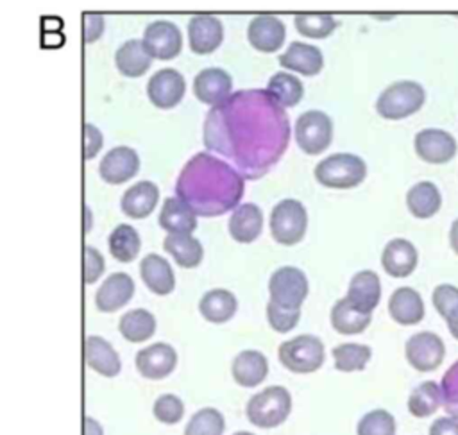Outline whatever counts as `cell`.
Masks as SVG:
<instances>
[{
    "mask_svg": "<svg viewBox=\"0 0 458 435\" xmlns=\"http://www.w3.org/2000/svg\"><path fill=\"white\" fill-rule=\"evenodd\" d=\"M329 319H331V326L336 333H340V335H358V333H363L369 328V324L372 320V315L358 311L345 297H342L333 304Z\"/></svg>",
    "mask_w": 458,
    "mask_h": 435,
    "instance_id": "33",
    "label": "cell"
},
{
    "mask_svg": "<svg viewBox=\"0 0 458 435\" xmlns=\"http://www.w3.org/2000/svg\"><path fill=\"white\" fill-rule=\"evenodd\" d=\"M442 406V392L437 381H422L417 385L408 397V412L417 419L433 415Z\"/></svg>",
    "mask_w": 458,
    "mask_h": 435,
    "instance_id": "37",
    "label": "cell"
},
{
    "mask_svg": "<svg viewBox=\"0 0 458 435\" xmlns=\"http://www.w3.org/2000/svg\"><path fill=\"white\" fill-rule=\"evenodd\" d=\"M345 299L361 313H370L379 304L381 283L374 270H360L352 276Z\"/></svg>",
    "mask_w": 458,
    "mask_h": 435,
    "instance_id": "21",
    "label": "cell"
},
{
    "mask_svg": "<svg viewBox=\"0 0 458 435\" xmlns=\"http://www.w3.org/2000/svg\"><path fill=\"white\" fill-rule=\"evenodd\" d=\"M406 206L415 218H431L442 206V195L431 181L413 184L406 193Z\"/></svg>",
    "mask_w": 458,
    "mask_h": 435,
    "instance_id": "31",
    "label": "cell"
},
{
    "mask_svg": "<svg viewBox=\"0 0 458 435\" xmlns=\"http://www.w3.org/2000/svg\"><path fill=\"white\" fill-rule=\"evenodd\" d=\"M331 354H333L336 371L354 372V371H363L367 367V363L372 358V349L365 344L345 342L333 347Z\"/></svg>",
    "mask_w": 458,
    "mask_h": 435,
    "instance_id": "39",
    "label": "cell"
},
{
    "mask_svg": "<svg viewBox=\"0 0 458 435\" xmlns=\"http://www.w3.org/2000/svg\"><path fill=\"white\" fill-rule=\"evenodd\" d=\"M338 21L326 13H302L295 16V29L306 38L324 39L333 34Z\"/></svg>",
    "mask_w": 458,
    "mask_h": 435,
    "instance_id": "41",
    "label": "cell"
},
{
    "mask_svg": "<svg viewBox=\"0 0 458 435\" xmlns=\"http://www.w3.org/2000/svg\"><path fill=\"white\" fill-rule=\"evenodd\" d=\"M157 222L168 235H191L197 229V215L177 197L165 199Z\"/></svg>",
    "mask_w": 458,
    "mask_h": 435,
    "instance_id": "29",
    "label": "cell"
},
{
    "mask_svg": "<svg viewBox=\"0 0 458 435\" xmlns=\"http://www.w3.org/2000/svg\"><path fill=\"white\" fill-rule=\"evenodd\" d=\"M186 93V81L184 77L174 68L157 70L147 84L148 100L157 109H172L175 107Z\"/></svg>",
    "mask_w": 458,
    "mask_h": 435,
    "instance_id": "13",
    "label": "cell"
},
{
    "mask_svg": "<svg viewBox=\"0 0 458 435\" xmlns=\"http://www.w3.org/2000/svg\"><path fill=\"white\" fill-rule=\"evenodd\" d=\"M233 380L245 388H254L268 376V360L261 351L245 349L240 351L231 363Z\"/></svg>",
    "mask_w": 458,
    "mask_h": 435,
    "instance_id": "22",
    "label": "cell"
},
{
    "mask_svg": "<svg viewBox=\"0 0 458 435\" xmlns=\"http://www.w3.org/2000/svg\"><path fill=\"white\" fill-rule=\"evenodd\" d=\"M134 281L125 272L107 276L95 294V304L102 313H113L123 308L134 295Z\"/></svg>",
    "mask_w": 458,
    "mask_h": 435,
    "instance_id": "17",
    "label": "cell"
},
{
    "mask_svg": "<svg viewBox=\"0 0 458 435\" xmlns=\"http://www.w3.org/2000/svg\"><path fill=\"white\" fill-rule=\"evenodd\" d=\"M233 91V79L222 68H204L193 79V95L208 104L218 106L222 104Z\"/></svg>",
    "mask_w": 458,
    "mask_h": 435,
    "instance_id": "18",
    "label": "cell"
},
{
    "mask_svg": "<svg viewBox=\"0 0 458 435\" xmlns=\"http://www.w3.org/2000/svg\"><path fill=\"white\" fill-rule=\"evenodd\" d=\"M238 310L236 295L225 288L208 290L199 301L200 315L211 324H224L234 317Z\"/></svg>",
    "mask_w": 458,
    "mask_h": 435,
    "instance_id": "30",
    "label": "cell"
},
{
    "mask_svg": "<svg viewBox=\"0 0 458 435\" xmlns=\"http://www.w3.org/2000/svg\"><path fill=\"white\" fill-rule=\"evenodd\" d=\"M243 190L245 179L209 152L190 158L175 181V197L197 217L206 218L220 217L240 206Z\"/></svg>",
    "mask_w": 458,
    "mask_h": 435,
    "instance_id": "2",
    "label": "cell"
},
{
    "mask_svg": "<svg viewBox=\"0 0 458 435\" xmlns=\"http://www.w3.org/2000/svg\"><path fill=\"white\" fill-rule=\"evenodd\" d=\"M431 301L435 310L444 319H447L458 308V286H453L447 283L438 285L431 294Z\"/></svg>",
    "mask_w": 458,
    "mask_h": 435,
    "instance_id": "47",
    "label": "cell"
},
{
    "mask_svg": "<svg viewBox=\"0 0 458 435\" xmlns=\"http://www.w3.org/2000/svg\"><path fill=\"white\" fill-rule=\"evenodd\" d=\"M224 39L222 21L211 14H197L188 23V41L191 52L204 55L215 52Z\"/></svg>",
    "mask_w": 458,
    "mask_h": 435,
    "instance_id": "19",
    "label": "cell"
},
{
    "mask_svg": "<svg viewBox=\"0 0 458 435\" xmlns=\"http://www.w3.org/2000/svg\"><path fill=\"white\" fill-rule=\"evenodd\" d=\"M82 435H104V430L93 417L84 415V419H82Z\"/></svg>",
    "mask_w": 458,
    "mask_h": 435,
    "instance_id": "51",
    "label": "cell"
},
{
    "mask_svg": "<svg viewBox=\"0 0 458 435\" xmlns=\"http://www.w3.org/2000/svg\"><path fill=\"white\" fill-rule=\"evenodd\" d=\"M140 170V156L134 149L120 145L104 154L98 165L100 177L109 184H122L132 179Z\"/></svg>",
    "mask_w": 458,
    "mask_h": 435,
    "instance_id": "15",
    "label": "cell"
},
{
    "mask_svg": "<svg viewBox=\"0 0 458 435\" xmlns=\"http://www.w3.org/2000/svg\"><path fill=\"white\" fill-rule=\"evenodd\" d=\"M267 91L283 109L297 106L304 95L302 82L288 72L274 73L267 84Z\"/></svg>",
    "mask_w": 458,
    "mask_h": 435,
    "instance_id": "38",
    "label": "cell"
},
{
    "mask_svg": "<svg viewBox=\"0 0 458 435\" xmlns=\"http://www.w3.org/2000/svg\"><path fill=\"white\" fill-rule=\"evenodd\" d=\"M426 100L424 88L415 81H397L376 100V111L386 120H401L417 113Z\"/></svg>",
    "mask_w": 458,
    "mask_h": 435,
    "instance_id": "6",
    "label": "cell"
},
{
    "mask_svg": "<svg viewBox=\"0 0 458 435\" xmlns=\"http://www.w3.org/2000/svg\"><path fill=\"white\" fill-rule=\"evenodd\" d=\"M367 175L365 161L351 152H338L324 158L315 166V179L327 188L349 190L358 186Z\"/></svg>",
    "mask_w": 458,
    "mask_h": 435,
    "instance_id": "4",
    "label": "cell"
},
{
    "mask_svg": "<svg viewBox=\"0 0 458 435\" xmlns=\"http://www.w3.org/2000/svg\"><path fill=\"white\" fill-rule=\"evenodd\" d=\"M114 64L125 77H141L152 64V57L145 50L141 39H129L114 54Z\"/></svg>",
    "mask_w": 458,
    "mask_h": 435,
    "instance_id": "32",
    "label": "cell"
},
{
    "mask_svg": "<svg viewBox=\"0 0 458 435\" xmlns=\"http://www.w3.org/2000/svg\"><path fill=\"white\" fill-rule=\"evenodd\" d=\"M106 270L104 256L91 245L82 249V279L86 285H93Z\"/></svg>",
    "mask_w": 458,
    "mask_h": 435,
    "instance_id": "46",
    "label": "cell"
},
{
    "mask_svg": "<svg viewBox=\"0 0 458 435\" xmlns=\"http://www.w3.org/2000/svg\"><path fill=\"white\" fill-rule=\"evenodd\" d=\"M308 290L310 286L306 274L292 265H284L274 270L268 281L270 303L286 310H301L308 297Z\"/></svg>",
    "mask_w": 458,
    "mask_h": 435,
    "instance_id": "8",
    "label": "cell"
},
{
    "mask_svg": "<svg viewBox=\"0 0 458 435\" xmlns=\"http://www.w3.org/2000/svg\"><path fill=\"white\" fill-rule=\"evenodd\" d=\"M104 34V18L100 14L88 13L82 16V41L93 43Z\"/></svg>",
    "mask_w": 458,
    "mask_h": 435,
    "instance_id": "49",
    "label": "cell"
},
{
    "mask_svg": "<svg viewBox=\"0 0 458 435\" xmlns=\"http://www.w3.org/2000/svg\"><path fill=\"white\" fill-rule=\"evenodd\" d=\"M163 249L175 260L182 269H193L200 265L204 258L202 243L191 235H168L163 240Z\"/></svg>",
    "mask_w": 458,
    "mask_h": 435,
    "instance_id": "34",
    "label": "cell"
},
{
    "mask_svg": "<svg viewBox=\"0 0 458 435\" xmlns=\"http://www.w3.org/2000/svg\"><path fill=\"white\" fill-rule=\"evenodd\" d=\"M233 435H254V433H250V431H245V430H242V431H236V433H233Z\"/></svg>",
    "mask_w": 458,
    "mask_h": 435,
    "instance_id": "54",
    "label": "cell"
},
{
    "mask_svg": "<svg viewBox=\"0 0 458 435\" xmlns=\"http://www.w3.org/2000/svg\"><path fill=\"white\" fill-rule=\"evenodd\" d=\"M442 406L445 412L458 421V360L444 372L440 381Z\"/></svg>",
    "mask_w": 458,
    "mask_h": 435,
    "instance_id": "44",
    "label": "cell"
},
{
    "mask_svg": "<svg viewBox=\"0 0 458 435\" xmlns=\"http://www.w3.org/2000/svg\"><path fill=\"white\" fill-rule=\"evenodd\" d=\"M413 147L417 156L431 165H444L451 161L456 154V140L453 138L451 132L444 129H422L415 134Z\"/></svg>",
    "mask_w": 458,
    "mask_h": 435,
    "instance_id": "12",
    "label": "cell"
},
{
    "mask_svg": "<svg viewBox=\"0 0 458 435\" xmlns=\"http://www.w3.org/2000/svg\"><path fill=\"white\" fill-rule=\"evenodd\" d=\"M394 415L385 408L367 412L356 424V435H395Z\"/></svg>",
    "mask_w": 458,
    "mask_h": 435,
    "instance_id": "42",
    "label": "cell"
},
{
    "mask_svg": "<svg viewBox=\"0 0 458 435\" xmlns=\"http://www.w3.org/2000/svg\"><path fill=\"white\" fill-rule=\"evenodd\" d=\"M267 319L274 331L277 333H288L292 331L301 319V310H286L268 301L267 304Z\"/></svg>",
    "mask_w": 458,
    "mask_h": 435,
    "instance_id": "45",
    "label": "cell"
},
{
    "mask_svg": "<svg viewBox=\"0 0 458 435\" xmlns=\"http://www.w3.org/2000/svg\"><path fill=\"white\" fill-rule=\"evenodd\" d=\"M449 243H451V249L458 254V218L451 224V231H449Z\"/></svg>",
    "mask_w": 458,
    "mask_h": 435,
    "instance_id": "53",
    "label": "cell"
},
{
    "mask_svg": "<svg viewBox=\"0 0 458 435\" xmlns=\"http://www.w3.org/2000/svg\"><path fill=\"white\" fill-rule=\"evenodd\" d=\"M138 372L147 380H163L170 376L177 365V353L166 342L150 344L136 353Z\"/></svg>",
    "mask_w": 458,
    "mask_h": 435,
    "instance_id": "14",
    "label": "cell"
},
{
    "mask_svg": "<svg viewBox=\"0 0 458 435\" xmlns=\"http://www.w3.org/2000/svg\"><path fill=\"white\" fill-rule=\"evenodd\" d=\"M292 412V396L281 385H270L256 392L245 405V415L258 428H277Z\"/></svg>",
    "mask_w": 458,
    "mask_h": 435,
    "instance_id": "3",
    "label": "cell"
},
{
    "mask_svg": "<svg viewBox=\"0 0 458 435\" xmlns=\"http://www.w3.org/2000/svg\"><path fill=\"white\" fill-rule=\"evenodd\" d=\"M104 145L102 132L93 124L82 125V158L93 159Z\"/></svg>",
    "mask_w": 458,
    "mask_h": 435,
    "instance_id": "48",
    "label": "cell"
},
{
    "mask_svg": "<svg viewBox=\"0 0 458 435\" xmlns=\"http://www.w3.org/2000/svg\"><path fill=\"white\" fill-rule=\"evenodd\" d=\"M279 64L284 66L286 70H293L301 75L313 77L322 72L324 55H322L320 48H317L313 45H308L302 41H293L279 55Z\"/></svg>",
    "mask_w": 458,
    "mask_h": 435,
    "instance_id": "24",
    "label": "cell"
},
{
    "mask_svg": "<svg viewBox=\"0 0 458 435\" xmlns=\"http://www.w3.org/2000/svg\"><path fill=\"white\" fill-rule=\"evenodd\" d=\"M145 50L152 59L170 61L182 50V36L175 23L157 20L147 25L141 39Z\"/></svg>",
    "mask_w": 458,
    "mask_h": 435,
    "instance_id": "11",
    "label": "cell"
},
{
    "mask_svg": "<svg viewBox=\"0 0 458 435\" xmlns=\"http://www.w3.org/2000/svg\"><path fill=\"white\" fill-rule=\"evenodd\" d=\"M277 356L290 372L310 374L324 365L326 349L318 337L304 333L284 340L277 349Z\"/></svg>",
    "mask_w": 458,
    "mask_h": 435,
    "instance_id": "5",
    "label": "cell"
},
{
    "mask_svg": "<svg viewBox=\"0 0 458 435\" xmlns=\"http://www.w3.org/2000/svg\"><path fill=\"white\" fill-rule=\"evenodd\" d=\"M290 118L267 90H238L209 109L204 147L231 161L243 179L263 177L286 152Z\"/></svg>",
    "mask_w": 458,
    "mask_h": 435,
    "instance_id": "1",
    "label": "cell"
},
{
    "mask_svg": "<svg viewBox=\"0 0 458 435\" xmlns=\"http://www.w3.org/2000/svg\"><path fill=\"white\" fill-rule=\"evenodd\" d=\"M225 431V419L220 410L206 406L197 410L184 426V435H222Z\"/></svg>",
    "mask_w": 458,
    "mask_h": 435,
    "instance_id": "40",
    "label": "cell"
},
{
    "mask_svg": "<svg viewBox=\"0 0 458 435\" xmlns=\"http://www.w3.org/2000/svg\"><path fill=\"white\" fill-rule=\"evenodd\" d=\"M157 200L159 188L152 181H138L123 192L120 208L129 218H147L156 209Z\"/></svg>",
    "mask_w": 458,
    "mask_h": 435,
    "instance_id": "26",
    "label": "cell"
},
{
    "mask_svg": "<svg viewBox=\"0 0 458 435\" xmlns=\"http://www.w3.org/2000/svg\"><path fill=\"white\" fill-rule=\"evenodd\" d=\"M388 313L401 326H413L424 319L426 308L420 294L410 286H399L388 299Z\"/></svg>",
    "mask_w": 458,
    "mask_h": 435,
    "instance_id": "25",
    "label": "cell"
},
{
    "mask_svg": "<svg viewBox=\"0 0 458 435\" xmlns=\"http://www.w3.org/2000/svg\"><path fill=\"white\" fill-rule=\"evenodd\" d=\"M284 23L272 14H259L252 18L247 27V39L258 52H277L284 43Z\"/></svg>",
    "mask_w": 458,
    "mask_h": 435,
    "instance_id": "16",
    "label": "cell"
},
{
    "mask_svg": "<svg viewBox=\"0 0 458 435\" xmlns=\"http://www.w3.org/2000/svg\"><path fill=\"white\" fill-rule=\"evenodd\" d=\"M152 414L163 424H177L184 417V403L175 394H161L152 405Z\"/></svg>",
    "mask_w": 458,
    "mask_h": 435,
    "instance_id": "43",
    "label": "cell"
},
{
    "mask_svg": "<svg viewBox=\"0 0 458 435\" xmlns=\"http://www.w3.org/2000/svg\"><path fill=\"white\" fill-rule=\"evenodd\" d=\"M84 362L89 369L106 378H114L122 371L120 354L106 338L97 335L84 338Z\"/></svg>",
    "mask_w": 458,
    "mask_h": 435,
    "instance_id": "20",
    "label": "cell"
},
{
    "mask_svg": "<svg viewBox=\"0 0 458 435\" xmlns=\"http://www.w3.org/2000/svg\"><path fill=\"white\" fill-rule=\"evenodd\" d=\"M419 261L417 249L406 238L390 240L381 254V265L392 277H408Z\"/></svg>",
    "mask_w": 458,
    "mask_h": 435,
    "instance_id": "23",
    "label": "cell"
},
{
    "mask_svg": "<svg viewBox=\"0 0 458 435\" xmlns=\"http://www.w3.org/2000/svg\"><path fill=\"white\" fill-rule=\"evenodd\" d=\"M140 276L145 286L156 295H168L175 288V276L170 263L159 254H147L140 263Z\"/></svg>",
    "mask_w": 458,
    "mask_h": 435,
    "instance_id": "27",
    "label": "cell"
},
{
    "mask_svg": "<svg viewBox=\"0 0 458 435\" xmlns=\"http://www.w3.org/2000/svg\"><path fill=\"white\" fill-rule=\"evenodd\" d=\"M109 252L111 256L120 261V263H129L136 260L140 249H141V240L138 231L129 226V224H120L116 226L107 238Z\"/></svg>",
    "mask_w": 458,
    "mask_h": 435,
    "instance_id": "36",
    "label": "cell"
},
{
    "mask_svg": "<svg viewBox=\"0 0 458 435\" xmlns=\"http://www.w3.org/2000/svg\"><path fill=\"white\" fill-rule=\"evenodd\" d=\"M408 363L419 372H429L442 365L445 358V344L433 331H419L404 344Z\"/></svg>",
    "mask_w": 458,
    "mask_h": 435,
    "instance_id": "10",
    "label": "cell"
},
{
    "mask_svg": "<svg viewBox=\"0 0 458 435\" xmlns=\"http://www.w3.org/2000/svg\"><path fill=\"white\" fill-rule=\"evenodd\" d=\"M429 435H458V421L454 417H438L429 426Z\"/></svg>",
    "mask_w": 458,
    "mask_h": 435,
    "instance_id": "50",
    "label": "cell"
},
{
    "mask_svg": "<svg viewBox=\"0 0 458 435\" xmlns=\"http://www.w3.org/2000/svg\"><path fill=\"white\" fill-rule=\"evenodd\" d=\"M445 322H447L449 333L458 340V308L445 319Z\"/></svg>",
    "mask_w": 458,
    "mask_h": 435,
    "instance_id": "52",
    "label": "cell"
},
{
    "mask_svg": "<svg viewBox=\"0 0 458 435\" xmlns=\"http://www.w3.org/2000/svg\"><path fill=\"white\" fill-rule=\"evenodd\" d=\"M308 229V211L297 199L279 200L270 213L272 238L286 247L299 243Z\"/></svg>",
    "mask_w": 458,
    "mask_h": 435,
    "instance_id": "7",
    "label": "cell"
},
{
    "mask_svg": "<svg viewBox=\"0 0 458 435\" xmlns=\"http://www.w3.org/2000/svg\"><path fill=\"white\" fill-rule=\"evenodd\" d=\"M261 229H263V213L259 206L252 202H245L233 209L229 218V233L236 242L250 243L261 235Z\"/></svg>",
    "mask_w": 458,
    "mask_h": 435,
    "instance_id": "28",
    "label": "cell"
},
{
    "mask_svg": "<svg viewBox=\"0 0 458 435\" xmlns=\"http://www.w3.org/2000/svg\"><path fill=\"white\" fill-rule=\"evenodd\" d=\"M118 329L125 340L140 344L156 333V317L145 308H134L120 317Z\"/></svg>",
    "mask_w": 458,
    "mask_h": 435,
    "instance_id": "35",
    "label": "cell"
},
{
    "mask_svg": "<svg viewBox=\"0 0 458 435\" xmlns=\"http://www.w3.org/2000/svg\"><path fill=\"white\" fill-rule=\"evenodd\" d=\"M333 140V122L320 109L304 111L295 120V141L310 156L324 152Z\"/></svg>",
    "mask_w": 458,
    "mask_h": 435,
    "instance_id": "9",
    "label": "cell"
}]
</instances>
